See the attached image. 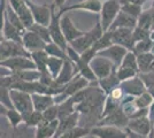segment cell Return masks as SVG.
<instances>
[{"label":"cell","instance_id":"836d02e7","mask_svg":"<svg viewBox=\"0 0 154 138\" xmlns=\"http://www.w3.org/2000/svg\"><path fill=\"white\" fill-rule=\"evenodd\" d=\"M114 43H113V39H112V35H110L109 31H107V32H105L99 39L97 40L92 47L96 50L97 52H100V51H103V50L110 47Z\"/></svg>","mask_w":154,"mask_h":138},{"label":"cell","instance_id":"4fadbf2b","mask_svg":"<svg viewBox=\"0 0 154 138\" xmlns=\"http://www.w3.org/2000/svg\"><path fill=\"white\" fill-rule=\"evenodd\" d=\"M22 45L24 46L26 51L31 54V53L37 52V51L45 50L47 44L37 33H35L31 30H26L22 36Z\"/></svg>","mask_w":154,"mask_h":138},{"label":"cell","instance_id":"ba28073f","mask_svg":"<svg viewBox=\"0 0 154 138\" xmlns=\"http://www.w3.org/2000/svg\"><path fill=\"white\" fill-rule=\"evenodd\" d=\"M112 35V39L114 44L121 45L125 47L129 51H134L136 45L135 38H134V30L129 28H119L115 30L109 31Z\"/></svg>","mask_w":154,"mask_h":138},{"label":"cell","instance_id":"1f68e13d","mask_svg":"<svg viewBox=\"0 0 154 138\" xmlns=\"http://www.w3.org/2000/svg\"><path fill=\"white\" fill-rule=\"evenodd\" d=\"M63 62H64V59L50 57L48 62H47V70L51 72V75L54 78H57L58 75L60 74L62 67H63Z\"/></svg>","mask_w":154,"mask_h":138},{"label":"cell","instance_id":"7bdbcfd3","mask_svg":"<svg viewBox=\"0 0 154 138\" xmlns=\"http://www.w3.org/2000/svg\"><path fill=\"white\" fill-rule=\"evenodd\" d=\"M151 30H147V29H144V28H140V26H136L134 29V38H135V41L138 43V41H141V40H146L151 38Z\"/></svg>","mask_w":154,"mask_h":138},{"label":"cell","instance_id":"603a6c76","mask_svg":"<svg viewBox=\"0 0 154 138\" xmlns=\"http://www.w3.org/2000/svg\"><path fill=\"white\" fill-rule=\"evenodd\" d=\"M77 125H79V113L78 112H75L74 114H71L67 118L59 120V127L54 138H58L60 135H62L66 131L70 130Z\"/></svg>","mask_w":154,"mask_h":138},{"label":"cell","instance_id":"44dd1931","mask_svg":"<svg viewBox=\"0 0 154 138\" xmlns=\"http://www.w3.org/2000/svg\"><path fill=\"white\" fill-rule=\"evenodd\" d=\"M138 24V19H136L134 16L129 15V14L124 13V12H120L119 15L116 16L115 21L113 22V24L110 26L109 31L112 30H115V29H119V28H129V29H135Z\"/></svg>","mask_w":154,"mask_h":138},{"label":"cell","instance_id":"b9f144b4","mask_svg":"<svg viewBox=\"0 0 154 138\" xmlns=\"http://www.w3.org/2000/svg\"><path fill=\"white\" fill-rule=\"evenodd\" d=\"M121 11L124 12V13L129 14V15H131V16H134L136 19H138L140 16V14L143 13L141 6L134 5V4H129V2L121 4Z\"/></svg>","mask_w":154,"mask_h":138},{"label":"cell","instance_id":"4316f807","mask_svg":"<svg viewBox=\"0 0 154 138\" xmlns=\"http://www.w3.org/2000/svg\"><path fill=\"white\" fill-rule=\"evenodd\" d=\"M74 65H75V67H76L77 72H79L84 78H86L89 82L98 81L96 74H94V72H93L92 68H91L90 63H88V62L83 61L82 59H79V60H77Z\"/></svg>","mask_w":154,"mask_h":138},{"label":"cell","instance_id":"e0dca14e","mask_svg":"<svg viewBox=\"0 0 154 138\" xmlns=\"http://www.w3.org/2000/svg\"><path fill=\"white\" fill-rule=\"evenodd\" d=\"M128 129L136 133L148 137V135L151 133L152 129H153V124L148 116H143V118H131L129 121Z\"/></svg>","mask_w":154,"mask_h":138},{"label":"cell","instance_id":"db71d44e","mask_svg":"<svg viewBox=\"0 0 154 138\" xmlns=\"http://www.w3.org/2000/svg\"><path fill=\"white\" fill-rule=\"evenodd\" d=\"M100 1H107V0H100Z\"/></svg>","mask_w":154,"mask_h":138},{"label":"cell","instance_id":"5bb4252c","mask_svg":"<svg viewBox=\"0 0 154 138\" xmlns=\"http://www.w3.org/2000/svg\"><path fill=\"white\" fill-rule=\"evenodd\" d=\"M128 52L129 50H127L125 47H123L121 45H117V44H113L108 48L98 52L97 55L110 60L116 67H120L121 63H122L123 59H124V57H125V54Z\"/></svg>","mask_w":154,"mask_h":138},{"label":"cell","instance_id":"7c38bea8","mask_svg":"<svg viewBox=\"0 0 154 138\" xmlns=\"http://www.w3.org/2000/svg\"><path fill=\"white\" fill-rule=\"evenodd\" d=\"M101 8H103V2L100 0H83L78 4L62 7L61 9H59V13L60 15H63L64 13L70 11H88L91 13H100Z\"/></svg>","mask_w":154,"mask_h":138},{"label":"cell","instance_id":"7dc6e473","mask_svg":"<svg viewBox=\"0 0 154 138\" xmlns=\"http://www.w3.org/2000/svg\"><path fill=\"white\" fill-rule=\"evenodd\" d=\"M24 4H26L24 0H8V5L12 7L14 11H17L20 7Z\"/></svg>","mask_w":154,"mask_h":138},{"label":"cell","instance_id":"e575fe53","mask_svg":"<svg viewBox=\"0 0 154 138\" xmlns=\"http://www.w3.org/2000/svg\"><path fill=\"white\" fill-rule=\"evenodd\" d=\"M153 16H154V8H152L151 11H146V12H143L140 14V16L138 17V24L137 26L144 28V29H147L151 30L152 24H153Z\"/></svg>","mask_w":154,"mask_h":138},{"label":"cell","instance_id":"816d5d0a","mask_svg":"<svg viewBox=\"0 0 154 138\" xmlns=\"http://www.w3.org/2000/svg\"><path fill=\"white\" fill-rule=\"evenodd\" d=\"M67 0H54L53 1V5L57 7V8H62V7H64V2H66Z\"/></svg>","mask_w":154,"mask_h":138},{"label":"cell","instance_id":"ffe728a7","mask_svg":"<svg viewBox=\"0 0 154 138\" xmlns=\"http://www.w3.org/2000/svg\"><path fill=\"white\" fill-rule=\"evenodd\" d=\"M2 35H4L5 39L13 40V41L22 44V36H23V33L21 32L19 29H16L9 22V20L7 19L5 13H4V19H2Z\"/></svg>","mask_w":154,"mask_h":138},{"label":"cell","instance_id":"8fae6325","mask_svg":"<svg viewBox=\"0 0 154 138\" xmlns=\"http://www.w3.org/2000/svg\"><path fill=\"white\" fill-rule=\"evenodd\" d=\"M90 135L96 138H129L127 130L113 125H96L91 129Z\"/></svg>","mask_w":154,"mask_h":138},{"label":"cell","instance_id":"484cf974","mask_svg":"<svg viewBox=\"0 0 154 138\" xmlns=\"http://www.w3.org/2000/svg\"><path fill=\"white\" fill-rule=\"evenodd\" d=\"M1 115L6 116V118L11 123L13 129H16L19 127V124H21V122H23V115L19 111H16L15 108L8 109L6 107L1 106Z\"/></svg>","mask_w":154,"mask_h":138},{"label":"cell","instance_id":"7a4b0ae2","mask_svg":"<svg viewBox=\"0 0 154 138\" xmlns=\"http://www.w3.org/2000/svg\"><path fill=\"white\" fill-rule=\"evenodd\" d=\"M121 12V2L117 0H107L103 1V8L100 12V23L103 31H109L113 22L115 21L116 16Z\"/></svg>","mask_w":154,"mask_h":138},{"label":"cell","instance_id":"30bf717a","mask_svg":"<svg viewBox=\"0 0 154 138\" xmlns=\"http://www.w3.org/2000/svg\"><path fill=\"white\" fill-rule=\"evenodd\" d=\"M90 66L96 74L98 81L109 76L112 72H115L117 69V67L110 60L103 58V57H99V55H97L96 58L91 61Z\"/></svg>","mask_w":154,"mask_h":138},{"label":"cell","instance_id":"f5cc1de1","mask_svg":"<svg viewBox=\"0 0 154 138\" xmlns=\"http://www.w3.org/2000/svg\"><path fill=\"white\" fill-rule=\"evenodd\" d=\"M148 92H149V93L152 94V97L154 98V87H152V89H149V90H148Z\"/></svg>","mask_w":154,"mask_h":138},{"label":"cell","instance_id":"d4e9b609","mask_svg":"<svg viewBox=\"0 0 154 138\" xmlns=\"http://www.w3.org/2000/svg\"><path fill=\"white\" fill-rule=\"evenodd\" d=\"M138 60V67H139V72H147L153 69L154 66V53L147 52L137 55Z\"/></svg>","mask_w":154,"mask_h":138},{"label":"cell","instance_id":"f907efd6","mask_svg":"<svg viewBox=\"0 0 154 138\" xmlns=\"http://www.w3.org/2000/svg\"><path fill=\"white\" fill-rule=\"evenodd\" d=\"M148 118L151 120L152 124L154 125V103L152 104V106L149 107V112H148Z\"/></svg>","mask_w":154,"mask_h":138},{"label":"cell","instance_id":"f6af8a7d","mask_svg":"<svg viewBox=\"0 0 154 138\" xmlns=\"http://www.w3.org/2000/svg\"><path fill=\"white\" fill-rule=\"evenodd\" d=\"M138 76L144 82L146 89L149 90V89L154 87V70H151V72H139Z\"/></svg>","mask_w":154,"mask_h":138},{"label":"cell","instance_id":"d6a6232c","mask_svg":"<svg viewBox=\"0 0 154 138\" xmlns=\"http://www.w3.org/2000/svg\"><path fill=\"white\" fill-rule=\"evenodd\" d=\"M29 30H31V31H33L35 33H37L39 37L45 41L46 44L53 43L51 33H50V30H48V26H43V24H39V23H35Z\"/></svg>","mask_w":154,"mask_h":138},{"label":"cell","instance_id":"cb8c5ba5","mask_svg":"<svg viewBox=\"0 0 154 138\" xmlns=\"http://www.w3.org/2000/svg\"><path fill=\"white\" fill-rule=\"evenodd\" d=\"M98 84H99V86L103 89V91L108 94L112 90H114L115 87H117V86L121 84V81L117 77L116 70H115V72H113L109 76H107V77H105V78H103V79H99V81H98Z\"/></svg>","mask_w":154,"mask_h":138},{"label":"cell","instance_id":"8d00e7d4","mask_svg":"<svg viewBox=\"0 0 154 138\" xmlns=\"http://www.w3.org/2000/svg\"><path fill=\"white\" fill-rule=\"evenodd\" d=\"M121 67H125V68H130V69H134L137 72H139V67H138V60H137V54L132 51H129L124 59H123Z\"/></svg>","mask_w":154,"mask_h":138},{"label":"cell","instance_id":"bcb514c9","mask_svg":"<svg viewBox=\"0 0 154 138\" xmlns=\"http://www.w3.org/2000/svg\"><path fill=\"white\" fill-rule=\"evenodd\" d=\"M97 54H98V52H97L96 50L93 47H90L89 50H86L85 52L81 54V59L85 61V62H88V63H91V61L96 58Z\"/></svg>","mask_w":154,"mask_h":138},{"label":"cell","instance_id":"f35d334b","mask_svg":"<svg viewBox=\"0 0 154 138\" xmlns=\"http://www.w3.org/2000/svg\"><path fill=\"white\" fill-rule=\"evenodd\" d=\"M153 46H154V41L152 38L146 39V40H141V41L136 43V45H135V47H134V51H132V52H135L137 55L143 54V53L151 52V50H152Z\"/></svg>","mask_w":154,"mask_h":138},{"label":"cell","instance_id":"4dcf8cb0","mask_svg":"<svg viewBox=\"0 0 154 138\" xmlns=\"http://www.w3.org/2000/svg\"><path fill=\"white\" fill-rule=\"evenodd\" d=\"M134 103H135L136 107L138 109H148L154 103V98L152 97V94L149 92L146 91L144 92L143 94H140V96L136 97Z\"/></svg>","mask_w":154,"mask_h":138},{"label":"cell","instance_id":"9c48e42d","mask_svg":"<svg viewBox=\"0 0 154 138\" xmlns=\"http://www.w3.org/2000/svg\"><path fill=\"white\" fill-rule=\"evenodd\" d=\"M129 121H130V118L125 114L122 105H121L119 108H116L114 112H112L107 116L101 118L98 125H113V127H117L121 129H127Z\"/></svg>","mask_w":154,"mask_h":138},{"label":"cell","instance_id":"3957f363","mask_svg":"<svg viewBox=\"0 0 154 138\" xmlns=\"http://www.w3.org/2000/svg\"><path fill=\"white\" fill-rule=\"evenodd\" d=\"M52 6V19L51 22L48 24V30H50V33H51V37L53 43H55L57 45H59L62 50L67 51V47H68V41L64 37L63 32H62V28H61V15L60 13L55 12V8L57 7L54 6L53 4Z\"/></svg>","mask_w":154,"mask_h":138},{"label":"cell","instance_id":"f546056e","mask_svg":"<svg viewBox=\"0 0 154 138\" xmlns=\"http://www.w3.org/2000/svg\"><path fill=\"white\" fill-rule=\"evenodd\" d=\"M91 133V129L85 128L82 125H77L70 130L66 131L64 133L60 135L58 138H84Z\"/></svg>","mask_w":154,"mask_h":138},{"label":"cell","instance_id":"52a82bcc","mask_svg":"<svg viewBox=\"0 0 154 138\" xmlns=\"http://www.w3.org/2000/svg\"><path fill=\"white\" fill-rule=\"evenodd\" d=\"M24 1L29 7V9L31 11L35 22L48 26L52 19V6L48 7L46 5H39L33 2L32 0H24Z\"/></svg>","mask_w":154,"mask_h":138},{"label":"cell","instance_id":"c3c4849f","mask_svg":"<svg viewBox=\"0 0 154 138\" xmlns=\"http://www.w3.org/2000/svg\"><path fill=\"white\" fill-rule=\"evenodd\" d=\"M149 0H120L121 4H125V2H129V4H134V5H138V6H141L144 4H146Z\"/></svg>","mask_w":154,"mask_h":138},{"label":"cell","instance_id":"5b68a950","mask_svg":"<svg viewBox=\"0 0 154 138\" xmlns=\"http://www.w3.org/2000/svg\"><path fill=\"white\" fill-rule=\"evenodd\" d=\"M0 53H1V61L15 57H31V54L26 51V47L22 44L5 38H1Z\"/></svg>","mask_w":154,"mask_h":138},{"label":"cell","instance_id":"277c9868","mask_svg":"<svg viewBox=\"0 0 154 138\" xmlns=\"http://www.w3.org/2000/svg\"><path fill=\"white\" fill-rule=\"evenodd\" d=\"M11 98L13 101L14 108L19 111L23 116L35 111L32 97L30 93L20 91V90H11Z\"/></svg>","mask_w":154,"mask_h":138},{"label":"cell","instance_id":"6da1fadb","mask_svg":"<svg viewBox=\"0 0 154 138\" xmlns=\"http://www.w3.org/2000/svg\"><path fill=\"white\" fill-rule=\"evenodd\" d=\"M103 33H105V31H103V26H101L100 20H98L97 24L91 29L90 31L85 32L82 37L72 40L71 43H69V45H70L76 52H78L79 54H82V53L85 52L86 50H89L90 47H92V46L94 45V43L103 36Z\"/></svg>","mask_w":154,"mask_h":138},{"label":"cell","instance_id":"ab89813d","mask_svg":"<svg viewBox=\"0 0 154 138\" xmlns=\"http://www.w3.org/2000/svg\"><path fill=\"white\" fill-rule=\"evenodd\" d=\"M0 104H1V106L6 107L8 109L14 108L13 101L11 98V89L1 86V89H0Z\"/></svg>","mask_w":154,"mask_h":138},{"label":"cell","instance_id":"2e32d148","mask_svg":"<svg viewBox=\"0 0 154 138\" xmlns=\"http://www.w3.org/2000/svg\"><path fill=\"white\" fill-rule=\"evenodd\" d=\"M61 28H62V32H63L66 39L68 41V44L71 43L72 40L82 37L84 33H85L77 29L76 26H75V24L72 23L71 19L69 17V15H67V14L61 15Z\"/></svg>","mask_w":154,"mask_h":138},{"label":"cell","instance_id":"60d3db41","mask_svg":"<svg viewBox=\"0 0 154 138\" xmlns=\"http://www.w3.org/2000/svg\"><path fill=\"white\" fill-rule=\"evenodd\" d=\"M137 74L138 72L134 70V69H130V68H125V67H117V69H116V75H117V77L121 81V83L124 82V81H128L130 78H134L137 76Z\"/></svg>","mask_w":154,"mask_h":138},{"label":"cell","instance_id":"7402d4cb","mask_svg":"<svg viewBox=\"0 0 154 138\" xmlns=\"http://www.w3.org/2000/svg\"><path fill=\"white\" fill-rule=\"evenodd\" d=\"M75 68L76 67H75L74 62L71 60H69L68 58L64 59L63 67H62L60 74L58 75V77L55 78V81L59 82V83H61V84H68L71 79L78 74V72H75Z\"/></svg>","mask_w":154,"mask_h":138},{"label":"cell","instance_id":"11a10c76","mask_svg":"<svg viewBox=\"0 0 154 138\" xmlns=\"http://www.w3.org/2000/svg\"><path fill=\"white\" fill-rule=\"evenodd\" d=\"M153 131H154V125H153Z\"/></svg>","mask_w":154,"mask_h":138},{"label":"cell","instance_id":"d590c367","mask_svg":"<svg viewBox=\"0 0 154 138\" xmlns=\"http://www.w3.org/2000/svg\"><path fill=\"white\" fill-rule=\"evenodd\" d=\"M44 120L43 118V113L38 112V111H32L31 113H29L28 115L23 116V122L26 123V127H38L40 124V122Z\"/></svg>","mask_w":154,"mask_h":138},{"label":"cell","instance_id":"9a60e30c","mask_svg":"<svg viewBox=\"0 0 154 138\" xmlns=\"http://www.w3.org/2000/svg\"><path fill=\"white\" fill-rule=\"evenodd\" d=\"M121 89L127 96H132V97H138L143 94L144 92H146V86L144 84V82L141 81L139 76H136L134 78H130L128 81H124L121 84Z\"/></svg>","mask_w":154,"mask_h":138},{"label":"cell","instance_id":"ac0fdd59","mask_svg":"<svg viewBox=\"0 0 154 138\" xmlns=\"http://www.w3.org/2000/svg\"><path fill=\"white\" fill-rule=\"evenodd\" d=\"M33 107L38 112H44L51 106L55 105L54 96H51L48 93H33L31 94Z\"/></svg>","mask_w":154,"mask_h":138},{"label":"cell","instance_id":"ee69618b","mask_svg":"<svg viewBox=\"0 0 154 138\" xmlns=\"http://www.w3.org/2000/svg\"><path fill=\"white\" fill-rule=\"evenodd\" d=\"M43 118L45 121H48V122L59 120V106L55 104V105L51 106L50 108H47L46 111H44L43 112Z\"/></svg>","mask_w":154,"mask_h":138},{"label":"cell","instance_id":"83f0119b","mask_svg":"<svg viewBox=\"0 0 154 138\" xmlns=\"http://www.w3.org/2000/svg\"><path fill=\"white\" fill-rule=\"evenodd\" d=\"M31 58L36 62V66H37V69L39 72H43L47 70V62H48V59H50V55L47 54L45 50L31 53Z\"/></svg>","mask_w":154,"mask_h":138},{"label":"cell","instance_id":"d6986e66","mask_svg":"<svg viewBox=\"0 0 154 138\" xmlns=\"http://www.w3.org/2000/svg\"><path fill=\"white\" fill-rule=\"evenodd\" d=\"M59 127V120L55 121H45L43 120L40 122V124L37 127V130H36V138H53L55 137V133L58 130Z\"/></svg>","mask_w":154,"mask_h":138},{"label":"cell","instance_id":"681fc988","mask_svg":"<svg viewBox=\"0 0 154 138\" xmlns=\"http://www.w3.org/2000/svg\"><path fill=\"white\" fill-rule=\"evenodd\" d=\"M127 132H128L129 138H148V137H146V136H143V135H139V133H136V132L131 131L128 128H127Z\"/></svg>","mask_w":154,"mask_h":138},{"label":"cell","instance_id":"8992f818","mask_svg":"<svg viewBox=\"0 0 154 138\" xmlns=\"http://www.w3.org/2000/svg\"><path fill=\"white\" fill-rule=\"evenodd\" d=\"M1 67L6 68L12 72H20V70H38L36 62L32 60L31 57H15L1 61Z\"/></svg>","mask_w":154,"mask_h":138},{"label":"cell","instance_id":"f1b7e54d","mask_svg":"<svg viewBox=\"0 0 154 138\" xmlns=\"http://www.w3.org/2000/svg\"><path fill=\"white\" fill-rule=\"evenodd\" d=\"M59 120H61V118H67V116H69L71 114H74L76 111V104H75V101L72 100V98H68L66 101L63 103H61V104H59Z\"/></svg>","mask_w":154,"mask_h":138},{"label":"cell","instance_id":"74e56055","mask_svg":"<svg viewBox=\"0 0 154 138\" xmlns=\"http://www.w3.org/2000/svg\"><path fill=\"white\" fill-rule=\"evenodd\" d=\"M45 51L50 57H54V58H60V59H67V52L62 50L59 45L55 43H50L47 44L45 47Z\"/></svg>","mask_w":154,"mask_h":138}]
</instances>
